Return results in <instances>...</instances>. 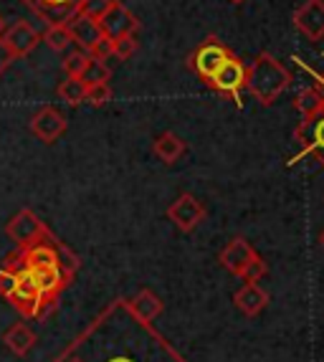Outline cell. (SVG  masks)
Instances as JSON below:
<instances>
[{
    "label": "cell",
    "mask_w": 324,
    "mask_h": 362,
    "mask_svg": "<svg viewBox=\"0 0 324 362\" xmlns=\"http://www.w3.org/2000/svg\"><path fill=\"white\" fill-rule=\"evenodd\" d=\"M291 84V74L282 61L274 59L271 54H258L248 66V81L246 89L261 107H271L282 97Z\"/></svg>",
    "instance_id": "cell-1"
},
{
    "label": "cell",
    "mask_w": 324,
    "mask_h": 362,
    "mask_svg": "<svg viewBox=\"0 0 324 362\" xmlns=\"http://www.w3.org/2000/svg\"><path fill=\"white\" fill-rule=\"evenodd\" d=\"M13 269H16V266H13ZM6 299L18 309L23 317H28V320H41L43 314L51 309V304H48L46 296H43L41 286H38V281L33 279V274L25 272V269H18L16 286H13L11 294H8Z\"/></svg>",
    "instance_id": "cell-2"
},
{
    "label": "cell",
    "mask_w": 324,
    "mask_h": 362,
    "mask_svg": "<svg viewBox=\"0 0 324 362\" xmlns=\"http://www.w3.org/2000/svg\"><path fill=\"white\" fill-rule=\"evenodd\" d=\"M231 56H233V54H231V49L223 41H218V38H205L198 49L190 54V59H187V66H190L192 71L198 74L205 84H208V78L213 76V74L221 69L223 61L231 59Z\"/></svg>",
    "instance_id": "cell-3"
},
{
    "label": "cell",
    "mask_w": 324,
    "mask_h": 362,
    "mask_svg": "<svg viewBox=\"0 0 324 362\" xmlns=\"http://www.w3.org/2000/svg\"><path fill=\"white\" fill-rule=\"evenodd\" d=\"M6 235L18 248H25V246H30V243L46 238V235H51V230H48V226L43 223L36 213L23 208V211H18L6 223Z\"/></svg>",
    "instance_id": "cell-4"
},
{
    "label": "cell",
    "mask_w": 324,
    "mask_h": 362,
    "mask_svg": "<svg viewBox=\"0 0 324 362\" xmlns=\"http://www.w3.org/2000/svg\"><path fill=\"white\" fill-rule=\"evenodd\" d=\"M246 81H248V66L241 59L231 56V59L223 61L221 69L208 78V86L221 91V94H228L236 102H241V91L246 89Z\"/></svg>",
    "instance_id": "cell-5"
},
{
    "label": "cell",
    "mask_w": 324,
    "mask_h": 362,
    "mask_svg": "<svg viewBox=\"0 0 324 362\" xmlns=\"http://www.w3.org/2000/svg\"><path fill=\"white\" fill-rule=\"evenodd\" d=\"M294 139L299 142L301 155L312 157L314 163L324 170V112L309 119H301L294 129Z\"/></svg>",
    "instance_id": "cell-6"
},
{
    "label": "cell",
    "mask_w": 324,
    "mask_h": 362,
    "mask_svg": "<svg viewBox=\"0 0 324 362\" xmlns=\"http://www.w3.org/2000/svg\"><path fill=\"white\" fill-rule=\"evenodd\" d=\"M96 23H99L104 36L112 38V41L122 36H134L139 28V21L134 18V13L125 3H120V0H112V6L104 11V16Z\"/></svg>",
    "instance_id": "cell-7"
},
{
    "label": "cell",
    "mask_w": 324,
    "mask_h": 362,
    "mask_svg": "<svg viewBox=\"0 0 324 362\" xmlns=\"http://www.w3.org/2000/svg\"><path fill=\"white\" fill-rule=\"evenodd\" d=\"M165 216H168L170 221H173V223L183 230V233H192V230L203 223L205 208H203V203L195 198V195L183 193V195H178V200H175L173 206L168 208V213H165Z\"/></svg>",
    "instance_id": "cell-8"
},
{
    "label": "cell",
    "mask_w": 324,
    "mask_h": 362,
    "mask_svg": "<svg viewBox=\"0 0 324 362\" xmlns=\"http://www.w3.org/2000/svg\"><path fill=\"white\" fill-rule=\"evenodd\" d=\"M30 132L41 139L43 145H54L61 134L66 132V117L61 115L56 107H41L36 115L30 117Z\"/></svg>",
    "instance_id": "cell-9"
},
{
    "label": "cell",
    "mask_w": 324,
    "mask_h": 362,
    "mask_svg": "<svg viewBox=\"0 0 324 362\" xmlns=\"http://www.w3.org/2000/svg\"><path fill=\"white\" fill-rule=\"evenodd\" d=\"M21 3L30 8L41 21H46V25L69 23L81 6V0H21Z\"/></svg>",
    "instance_id": "cell-10"
},
{
    "label": "cell",
    "mask_w": 324,
    "mask_h": 362,
    "mask_svg": "<svg viewBox=\"0 0 324 362\" xmlns=\"http://www.w3.org/2000/svg\"><path fill=\"white\" fill-rule=\"evenodd\" d=\"M253 259H258L256 248H253L243 235L231 238V241L226 243V248L221 251V256H218V261H221L223 269H226L228 274H233V276H238V279L243 276V272H246L248 264H251Z\"/></svg>",
    "instance_id": "cell-11"
},
{
    "label": "cell",
    "mask_w": 324,
    "mask_h": 362,
    "mask_svg": "<svg viewBox=\"0 0 324 362\" xmlns=\"http://www.w3.org/2000/svg\"><path fill=\"white\" fill-rule=\"evenodd\" d=\"M296 28L304 33L309 41H322L324 38V0H304L291 16Z\"/></svg>",
    "instance_id": "cell-12"
},
{
    "label": "cell",
    "mask_w": 324,
    "mask_h": 362,
    "mask_svg": "<svg viewBox=\"0 0 324 362\" xmlns=\"http://www.w3.org/2000/svg\"><path fill=\"white\" fill-rule=\"evenodd\" d=\"M0 38L6 41V46L11 49V54L16 56V59H21V56H28L30 51L41 43V33H38V30L33 28L28 21H18V23H13L11 28L3 30V36H0Z\"/></svg>",
    "instance_id": "cell-13"
},
{
    "label": "cell",
    "mask_w": 324,
    "mask_h": 362,
    "mask_svg": "<svg viewBox=\"0 0 324 362\" xmlns=\"http://www.w3.org/2000/svg\"><path fill=\"white\" fill-rule=\"evenodd\" d=\"M233 304L246 314V317H256V314L264 312L266 304H269V294L258 286V281H246V284L233 294Z\"/></svg>",
    "instance_id": "cell-14"
},
{
    "label": "cell",
    "mask_w": 324,
    "mask_h": 362,
    "mask_svg": "<svg viewBox=\"0 0 324 362\" xmlns=\"http://www.w3.org/2000/svg\"><path fill=\"white\" fill-rule=\"evenodd\" d=\"M127 307H129V312H132L134 320L144 322V325H152V322L157 320L162 314V302L160 296L152 294L150 289H142L137 296H134L132 302H127Z\"/></svg>",
    "instance_id": "cell-15"
},
{
    "label": "cell",
    "mask_w": 324,
    "mask_h": 362,
    "mask_svg": "<svg viewBox=\"0 0 324 362\" xmlns=\"http://www.w3.org/2000/svg\"><path fill=\"white\" fill-rule=\"evenodd\" d=\"M66 25H69V30H71L74 43H79V46H81V51H86V54H89L91 46H94V43L104 36L102 28H99V23H96V21H91V18H84V16H74Z\"/></svg>",
    "instance_id": "cell-16"
},
{
    "label": "cell",
    "mask_w": 324,
    "mask_h": 362,
    "mask_svg": "<svg viewBox=\"0 0 324 362\" xmlns=\"http://www.w3.org/2000/svg\"><path fill=\"white\" fill-rule=\"evenodd\" d=\"M3 344H6L13 355L25 357L33 347H36V332H33L25 322H18V325H13L11 329L3 334Z\"/></svg>",
    "instance_id": "cell-17"
},
{
    "label": "cell",
    "mask_w": 324,
    "mask_h": 362,
    "mask_svg": "<svg viewBox=\"0 0 324 362\" xmlns=\"http://www.w3.org/2000/svg\"><path fill=\"white\" fill-rule=\"evenodd\" d=\"M185 150H187L185 139L178 137V134H173V132H162L160 137L152 142V152H155L165 165H175L183 155H185Z\"/></svg>",
    "instance_id": "cell-18"
},
{
    "label": "cell",
    "mask_w": 324,
    "mask_h": 362,
    "mask_svg": "<svg viewBox=\"0 0 324 362\" xmlns=\"http://www.w3.org/2000/svg\"><path fill=\"white\" fill-rule=\"evenodd\" d=\"M296 109H299L301 119H309V117H317L324 112V86L314 84L306 86L296 94Z\"/></svg>",
    "instance_id": "cell-19"
},
{
    "label": "cell",
    "mask_w": 324,
    "mask_h": 362,
    "mask_svg": "<svg viewBox=\"0 0 324 362\" xmlns=\"http://www.w3.org/2000/svg\"><path fill=\"white\" fill-rule=\"evenodd\" d=\"M61 102L71 104V107H79V104H84L86 99V81L84 78H76V76H66V81H61L59 89H56Z\"/></svg>",
    "instance_id": "cell-20"
},
{
    "label": "cell",
    "mask_w": 324,
    "mask_h": 362,
    "mask_svg": "<svg viewBox=\"0 0 324 362\" xmlns=\"http://www.w3.org/2000/svg\"><path fill=\"white\" fill-rule=\"evenodd\" d=\"M41 41L46 43L51 51H66L74 43V38H71L69 25L59 23V25H46V30L41 33Z\"/></svg>",
    "instance_id": "cell-21"
},
{
    "label": "cell",
    "mask_w": 324,
    "mask_h": 362,
    "mask_svg": "<svg viewBox=\"0 0 324 362\" xmlns=\"http://www.w3.org/2000/svg\"><path fill=\"white\" fill-rule=\"evenodd\" d=\"M86 104L91 107H104L112 102V86L109 81H96V84H86Z\"/></svg>",
    "instance_id": "cell-22"
},
{
    "label": "cell",
    "mask_w": 324,
    "mask_h": 362,
    "mask_svg": "<svg viewBox=\"0 0 324 362\" xmlns=\"http://www.w3.org/2000/svg\"><path fill=\"white\" fill-rule=\"evenodd\" d=\"M86 84H96V81H109L112 78V69L107 66V61H99L94 56H89V64H86V71L81 76Z\"/></svg>",
    "instance_id": "cell-23"
},
{
    "label": "cell",
    "mask_w": 324,
    "mask_h": 362,
    "mask_svg": "<svg viewBox=\"0 0 324 362\" xmlns=\"http://www.w3.org/2000/svg\"><path fill=\"white\" fill-rule=\"evenodd\" d=\"M86 64H89V54L86 51H71V54L64 59V71H66V76H76L81 78L86 71Z\"/></svg>",
    "instance_id": "cell-24"
},
{
    "label": "cell",
    "mask_w": 324,
    "mask_h": 362,
    "mask_svg": "<svg viewBox=\"0 0 324 362\" xmlns=\"http://www.w3.org/2000/svg\"><path fill=\"white\" fill-rule=\"evenodd\" d=\"M157 339H160V337L155 334V337H152L150 342H147V344L142 347V350H139V355H142V352L147 350V347H150L152 342H157ZM112 347H115V350H112V355H109V357H104V362H139V355H134L132 350H127L125 344H112ZM66 362H69V360H66Z\"/></svg>",
    "instance_id": "cell-25"
},
{
    "label": "cell",
    "mask_w": 324,
    "mask_h": 362,
    "mask_svg": "<svg viewBox=\"0 0 324 362\" xmlns=\"http://www.w3.org/2000/svg\"><path fill=\"white\" fill-rule=\"evenodd\" d=\"M109 6H112V0H81V6H79L76 16H84V18L99 21Z\"/></svg>",
    "instance_id": "cell-26"
},
{
    "label": "cell",
    "mask_w": 324,
    "mask_h": 362,
    "mask_svg": "<svg viewBox=\"0 0 324 362\" xmlns=\"http://www.w3.org/2000/svg\"><path fill=\"white\" fill-rule=\"evenodd\" d=\"M112 51H115V59L127 61L129 56L134 54V51H137V38H134V36L115 38V41H112Z\"/></svg>",
    "instance_id": "cell-27"
},
{
    "label": "cell",
    "mask_w": 324,
    "mask_h": 362,
    "mask_svg": "<svg viewBox=\"0 0 324 362\" xmlns=\"http://www.w3.org/2000/svg\"><path fill=\"white\" fill-rule=\"evenodd\" d=\"M89 56H94V59H99V61L112 59V56H115V51H112V38H107V36L99 38V41L91 46Z\"/></svg>",
    "instance_id": "cell-28"
},
{
    "label": "cell",
    "mask_w": 324,
    "mask_h": 362,
    "mask_svg": "<svg viewBox=\"0 0 324 362\" xmlns=\"http://www.w3.org/2000/svg\"><path fill=\"white\" fill-rule=\"evenodd\" d=\"M264 274H266V261L258 256V259H253L251 264H248V269L243 272V276L241 279H243V281H258Z\"/></svg>",
    "instance_id": "cell-29"
},
{
    "label": "cell",
    "mask_w": 324,
    "mask_h": 362,
    "mask_svg": "<svg viewBox=\"0 0 324 362\" xmlns=\"http://www.w3.org/2000/svg\"><path fill=\"white\" fill-rule=\"evenodd\" d=\"M13 61H16V56L11 54V49L6 46V41L0 38V76H3V74L8 71V66H11Z\"/></svg>",
    "instance_id": "cell-30"
},
{
    "label": "cell",
    "mask_w": 324,
    "mask_h": 362,
    "mask_svg": "<svg viewBox=\"0 0 324 362\" xmlns=\"http://www.w3.org/2000/svg\"><path fill=\"white\" fill-rule=\"evenodd\" d=\"M3 30H6V18L0 16V36H3Z\"/></svg>",
    "instance_id": "cell-31"
},
{
    "label": "cell",
    "mask_w": 324,
    "mask_h": 362,
    "mask_svg": "<svg viewBox=\"0 0 324 362\" xmlns=\"http://www.w3.org/2000/svg\"><path fill=\"white\" fill-rule=\"evenodd\" d=\"M319 78H322V81H319V86H324V74H322V76H319Z\"/></svg>",
    "instance_id": "cell-32"
},
{
    "label": "cell",
    "mask_w": 324,
    "mask_h": 362,
    "mask_svg": "<svg viewBox=\"0 0 324 362\" xmlns=\"http://www.w3.org/2000/svg\"><path fill=\"white\" fill-rule=\"evenodd\" d=\"M319 241H322V248H324V230H322V238H319Z\"/></svg>",
    "instance_id": "cell-33"
},
{
    "label": "cell",
    "mask_w": 324,
    "mask_h": 362,
    "mask_svg": "<svg viewBox=\"0 0 324 362\" xmlns=\"http://www.w3.org/2000/svg\"><path fill=\"white\" fill-rule=\"evenodd\" d=\"M233 3H243V0H233Z\"/></svg>",
    "instance_id": "cell-34"
},
{
    "label": "cell",
    "mask_w": 324,
    "mask_h": 362,
    "mask_svg": "<svg viewBox=\"0 0 324 362\" xmlns=\"http://www.w3.org/2000/svg\"><path fill=\"white\" fill-rule=\"evenodd\" d=\"M56 362H66V360H56Z\"/></svg>",
    "instance_id": "cell-35"
}]
</instances>
